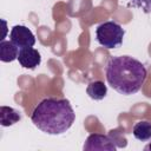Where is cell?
<instances>
[{
  "label": "cell",
  "mask_w": 151,
  "mask_h": 151,
  "mask_svg": "<svg viewBox=\"0 0 151 151\" xmlns=\"http://www.w3.org/2000/svg\"><path fill=\"white\" fill-rule=\"evenodd\" d=\"M31 120L40 131L47 134H63L74 123L76 113L68 99L45 98L33 110Z\"/></svg>",
  "instance_id": "1"
},
{
  "label": "cell",
  "mask_w": 151,
  "mask_h": 151,
  "mask_svg": "<svg viewBox=\"0 0 151 151\" xmlns=\"http://www.w3.org/2000/svg\"><path fill=\"white\" fill-rule=\"evenodd\" d=\"M19 47L11 40H1L0 42V60L2 63H12L18 59Z\"/></svg>",
  "instance_id": "7"
},
{
  "label": "cell",
  "mask_w": 151,
  "mask_h": 151,
  "mask_svg": "<svg viewBox=\"0 0 151 151\" xmlns=\"http://www.w3.org/2000/svg\"><path fill=\"white\" fill-rule=\"evenodd\" d=\"M21 119L19 111L9 106H1L0 107V124L2 126H11L18 123Z\"/></svg>",
  "instance_id": "9"
},
{
  "label": "cell",
  "mask_w": 151,
  "mask_h": 151,
  "mask_svg": "<svg viewBox=\"0 0 151 151\" xmlns=\"http://www.w3.org/2000/svg\"><path fill=\"white\" fill-rule=\"evenodd\" d=\"M105 74L107 84L114 91L130 96L142 88L147 77V71L139 60L130 55H118L109 59Z\"/></svg>",
  "instance_id": "2"
},
{
  "label": "cell",
  "mask_w": 151,
  "mask_h": 151,
  "mask_svg": "<svg viewBox=\"0 0 151 151\" xmlns=\"http://www.w3.org/2000/svg\"><path fill=\"white\" fill-rule=\"evenodd\" d=\"M132 4L136 7H140L146 13L151 12V0H132Z\"/></svg>",
  "instance_id": "11"
},
{
  "label": "cell",
  "mask_w": 151,
  "mask_h": 151,
  "mask_svg": "<svg viewBox=\"0 0 151 151\" xmlns=\"http://www.w3.org/2000/svg\"><path fill=\"white\" fill-rule=\"evenodd\" d=\"M9 39L14 42L19 48L33 47L35 44V37L32 31L24 25H15L11 29Z\"/></svg>",
  "instance_id": "5"
},
{
  "label": "cell",
  "mask_w": 151,
  "mask_h": 151,
  "mask_svg": "<svg viewBox=\"0 0 151 151\" xmlns=\"http://www.w3.org/2000/svg\"><path fill=\"white\" fill-rule=\"evenodd\" d=\"M19 64L29 70H34L37 66L40 65L41 63V55L38 50L33 47H25L19 50V55H18Z\"/></svg>",
  "instance_id": "6"
},
{
  "label": "cell",
  "mask_w": 151,
  "mask_h": 151,
  "mask_svg": "<svg viewBox=\"0 0 151 151\" xmlns=\"http://www.w3.org/2000/svg\"><path fill=\"white\" fill-rule=\"evenodd\" d=\"M84 150L86 151H114L117 149V145L114 143V139L111 134H101V133H92L87 137L84 146Z\"/></svg>",
  "instance_id": "4"
},
{
  "label": "cell",
  "mask_w": 151,
  "mask_h": 151,
  "mask_svg": "<svg viewBox=\"0 0 151 151\" xmlns=\"http://www.w3.org/2000/svg\"><path fill=\"white\" fill-rule=\"evenodd\" d=\"M132 133L136 139L140 142H147L151 139V123L147 120L137 122L132 129Z\"/></svg>",
  "instance_id": "10"
},
{
  "label": "cell",
  "mask_w": 151,
  "mask_h": 151,
  "mask_svg": "<svg viewBox=\"0 0 151 151\" xmlns=\"http://www.w3.org/2000/svg\"><path fill=\"white\" fill-rule=\"evenodd\" d=\"M125 35L124 28L116 21L109 20L101 22L96 29V40L107 50L117 48L123 44Z\"/></svg>",
  "instance_id": "3"
},
{
  "label": "cell",
  "mask_w": 151,
  "mask_h": 151,
  "mask_svg": "<svg viewBox=\"0 0 151 151\" xmlns=\"http://www.w3.org/2000/svg\"><path fill=\"white\" fill-rule=\"evenodd\" d=\"M144 150H151V143H150L149 145H146V146L144 147Z\"/></svg>",
  "instance_id": "12"
},
{
  "label": "cell",
  "mask_w": 151,
  "mask_h": 151,
  "mask_svg": "<svg viewBox=\"0 0 151 151\" xmlns=\"http://www.w3.org/2000/svg\"><path fill=\"white\" fill-rule=\"evenodd\" d=\"M86 93L93 100H101L107 94V87L104 84V81L94 80V81L88 83V85L86 87Z\"/></svg>",
  "instance_id": "8"
}]
</instances>
